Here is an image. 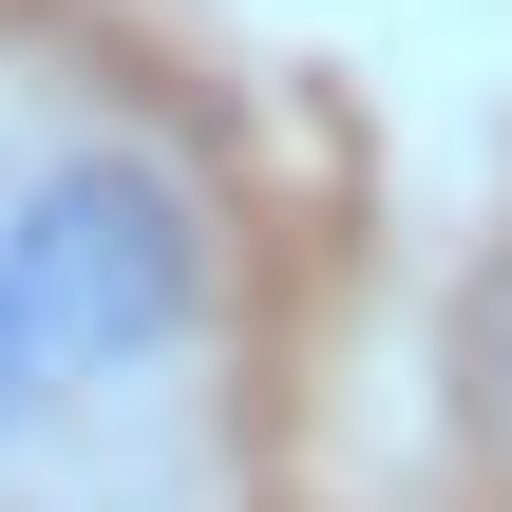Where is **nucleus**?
Masks as SVG:
<instances>
[{
  "mask_svg": "<svg viewBox=\"0 0 512 512\" xmlns=\"http://www.w3.org/2000/svg\"><path fill=\"white\" fill-rule=\"evenodd\" d=\"M247 228L228 171L95 76L0 95V512L171 437H228Z\"/></svg>",
  "mask_w": 512,
  "mask_h": 512,
  "instance_id": "nucleus-1",
  "label": "nucleus"
}]
</instances>
